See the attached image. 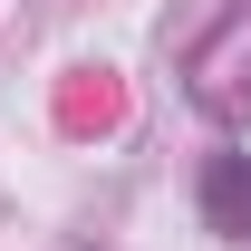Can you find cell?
<instances>
[{
	"label": "cell",
	"instance_id": "obj_1",
	"mask_svg": "<svg viewBox=\"0 0 251 251\" xmlns=\"http://www.w3.org/2000/svg\"><path fill=\"white\" fill-rule=\"evenodd\" d=\"M203 222L213 232H251V184H242L232 155H213V174H203Z\"/></svg>",
	"mask_w": 251,
	"mask_h": 251
}]
</instances>
